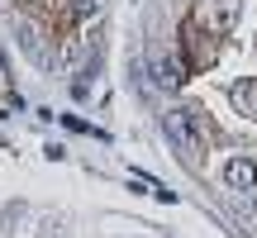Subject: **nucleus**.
Here are the masks:
<instances>
[{
  "instance_id": "obj_1",
  "label": "nucleus",
  "mask_w": 257,
  "mask_h": 238,
  "mask_svg": "<svg viewBox=\"0 0 257 238\" xmlns=\"http://www.w3.org/2000/svg\"><path fill=\"white\" fill-rule=\"evenodd\" d=\"M162 134H167V143H172L186 162H195L200 148H205V124H200L195 110H167L162 114Z\"/></svg>"
},
{
  "instance_id": "obj_2",
  "label": "nucleus",
  "mask_w": 257,
  "mask_h": 238,
  "mask_svg": "<svg viewBox=\"0 0 257 238\" xmlns=\"http://www.w3.org/2000/svg\"><path fill=\"white\" fill-rule=\"evenodd\" d=\"M224 176H229L233 191H252V186H257V162H248V157H233V162L224 167Z\"/></svg>"
},
{
  "instance_id": "obj_3",
  "label": "nucleus",
  "mask_w": 257,
  "mask_h": 238,
  "mask_svg": "<svg viewBox=\"0 0 257 238\" xmlns=\"http://www.w3.org/2000/svg\"><path fill=\"white\" fill-rule=\"evenodd\" d=\"M153 76H157V86H181V81H186L181 67H176L172 57H157V62H153Z\"/></svg>"
},
{
  "instance_id": "obj_4",
  "label": "nucleus",
  "mask_w": 257,
  "mask_h": 238,
  "mask_svg": "<svg viewBox=\"0 0 257 238\" xmlns=\"http://www.w3.org/2000/svg\"><path fill=\"white\" fill-rule=\"evenodd\" d=\"M233 95H238V105L248 100V110L257 114V81H243V86H238V91H233Z\"/></svg>"
},
{
  "instance_id": "obj_5",
  "label": "nucleus",
  "mask_w": 257,
  "mask_h": 238,
  "mask_svg": "<svg viewBox=\"0 0 257 238\" xmlns=\"http://www.w3.org/2000/svg\"><path fill=\"white\" fill-rule=\"evenodd\" d=\"M62 124H67V129H76V134H91V124H86L81 114H62Z\"/></svg>"
},
{
  "instance_id": "obj_6",
  "label": "nucleus",
  "mask_w": 257,
  "mask_h": 238,
  "mask_svg": "<svg viewBox=\"0 0 257 238\" xmlns=\"http://www.w3.org/2000/svg\"><path fill=\"white\" fill-rule=\"evenodd\" d=\"M100 10V0H76V15H95Z\"/></svg>"
}]
</instances>
